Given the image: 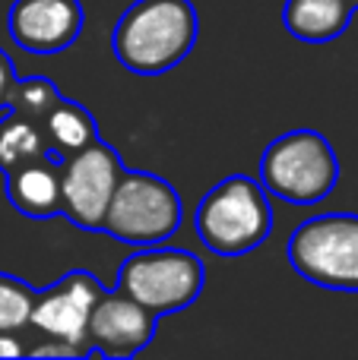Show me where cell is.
<instances>
[{"instance_id": "obj_15", "label": "cell", "mask_w": 358, "mask_h": 360, "mask_svg": "<svg viewBox=\"0 0 358 360\" xmlns=\"http://www.w3.org/2000/svg\"><path fill=\"white\" fill-rule=\"evenodd\" d=\"M57 101H61V89L48 76H25V79H16V86H13L6 111H16L23 117L42 124Z\"/></svg>"}, {"instance_id": "obj_9", "label": "cell", "mask_w": 358, "mask_h": 360, "mask_svg": "<svg viewBox=\"0 0 358 360\" xmlns=\"http://www.w3.org/2000/svg\"><path fill=\"white\" fill-rule=\"evenodd\" d=\"M156 313L114 288V291L101 294L99 304L92 307V316H89L86 326V351L108 360L137 357L140 351L149 348V342L156 338Z\"/></svg>"}, {"instance_id": "obj_1", "label": "cell", "mask_w": 358, "mask_h": 360, "mask_svg": "<svg viewBox=\"0 0 358 360\" xmlns=\"http://www.w3.org/2000/svg\"><path fill=\"white\" fill-rule=\"evenodd\" d=\"M197 32L200 19L190 0H133L114 22L111 48L124 70L162 76L187 60Z\"/></svg>"}, {"instance_id": "obj_6", "label": "cell", "mask_w": 358, "mask_h": 360, "mask_svg": "<svg viewBox=\"0 0 358 360\" xmlns=\"http://www.w3.org/2000/svg\"><path fill=\"white\" fill-rule=\"evenodd\" d=\"M289 262L323 291L358 294V215L330 212L302 221L289 237Z\"/></svg>"}, {"instance_id": "obj_19", "label": "cell", "mask_w": 358, "mask_h": 360, "mask_svg": "<svg viewBox=\"0 0 358 360\" xmlns=\"http://www.w3.org/2000/svg\"><path fill=\"white\" fill-rule=\"evenodd\" d=\"M25 348L10 335V332H0V357H23Z\"/></svg>"}, {"instance_id": "obj_3", "label": "cell", "mask_w": 358, "mask_h": 360, "mask_svg": "<svg viewBox=\"0 0 358 360\" xmlns=\"http://www.w3.org/2000/svg\"><path fill=\"white\" fill-rule=\"evenodd\" d=\"M260 184L270 196L289 205H314L340 184V158L323 133H283L260 158Z\"/></svg>"}, {"instance_id": "obj_16", "label": "cell", "mask_w": 358, "mask_h": 360, "mask_svg": "<svg viewBox=\"0 0 358 360\" xmlns=\"http://www.w3.org/2000/svg\"><path fill=\"white\" fill-rule=\"evenodd\" d=\"M35 307V288L16 275L0 272V332H16L29 326Z\"/></svg>"}, {"instance_id": "obj_4", "label": "cell", "mask_w": 358, "mask_h": 360, "mask_svg": "<svg viewBox=\"0 0 358 360\" xmlns=\"http://www.w3.org/2000/svg\"><path fill=\"white\" fill-rule=\"evenodd\" d=\"M181 218V196L168 180L152 171L124 168L105 209V218H101V231L121 243L152 247L178 234Z\"/></svg>"}, {"instance_id": "obj_12", "label": "cell", "mask_w": 358, "mask_h": 360, "mask_svg": "<svg viewBox=\"0 0 358 360\" xmlns=\"http://www.w3.org/2000/svg\"><path fill=\"white\" fill-rule=\"evenodd\" d=\"M355 6L349 0H285L283 22L292 38L304 44L336 41L349 29Z\"/></svg>"}, {"instance_id": "obj_8", "label": "cell", "mask_w": 358, "mask_h": 360, "mask_svg": "<svg viewBox=\"0 0 358 360\" xmlns=\"http://www.w3.org/2000/svg\"><path fill=\"white\" fill-rule=\"evenodd\" d=\"M105 294V285L86 269H73V272L61 275L54 285L44 291H35V307H32L29 326L44 332L48 338H61L80 348L82 357L86 351V326L92 316V307Z\"/></svg>"}, {"instance_id": "obj_11", "label": "cell", "mask_w": 358, "mask_h": 360, "mask_svg": "<svg viewBox=\"0 0 358 360\" xmlns=\"http://www.w3.org/2000/svg\"><path fill=\"white\" fill-rule=\"evenodd\" d=\"M6 199L10 205L25 218H44L61 215V174L57 165H51L48 158L29 162L23 168L6 174Z\"/></svg>"}, {"instance_id": "obj_5", "label": "cell", "mask_w": 358, "mask_h": 360, "mask_svg": "<svg viewBox=\"0 0 358 360\" xmlns=\"http://www.w3.org/2000/svg\"><path fill=\"white\" fill-rule=\"evenodd\" d=\"M203 281L206 272L197 253L152 243V247H140L121 262L114 288L162 319L187 310L200 297Z\"/></svg>"}, {"instance_id": "obj_13", "label": "cell", "mask_w": 358, "mask_h": 360, "mask_svg": "<svg viewBox=\"0 0 358 360\" xmlns=\"http://www.w3.org/2000/svg\"><path fill=\"white\" fill-rule=\"evenodd\" d=\"M42 133H44V143H48L51 152H57L61 158L76 155L82 152L86 146H92L99 139V124L95 117L89 114V108H82L80 101H70L61 95L51 114L42 120Z\"/></svg>"}, {"instance_id": "obj_17", "label": "cell", "mask_w": 358, "mask_h": 360, "mask_svg": "<svg viewBox=\"0 0 358 360\" xmlns=\"http://www.w3.org/2000/svg\"><path fill=\"white\" fill-rule=\"evenodd\" d=\"M16 70H13V60L10 54H6L4 48H0V111H6V105H10V92L13 86H16Z\"/></svg>"}, {"instance_id": "obj_14", "label": "cell", "mask_w": 358, "mask_h": 360, "mask_svg": "<svg viewBox=\"0 0 358 360\" xmlns=\"http://www.w3.org/2000/svg\"><path fill=\"white\" fill-rule=\"evenodd\" d=\"M44 152H48V143H44L42 124L16 111H6L0 117V171L4 174L29 162H38V158H44Z\"/></svg>"}, {"instance_id": "obj_20", "label": "cell", "mask_w": 358, "mask_h": 360, "mask_svg": "<svg viewBox=\"0 0 358 360\" xmlns=\"http://www.w3.org/2000/svg\"><path fill=\"white\" fill-rule=\"evenodd\" d=\"M349 4H352V6H355V10H358V0H349Z\"/></svg>"}, {"instance_id": "obj_7", "label": "cell", "mask_w": 358, "mask_h": 360, "mask_svg": "<svg viewBox=\"0 0 358 360\" xmlns=\"http://www.w3.org/2000/svg\"><path fill=\"white\" fill-rule=\"evenodd\" d=\"M124 171L118 149L95 139L76 155H67L57 168L61 174V215L82 231H101V218Z\"/></svg>"}, {"instance_id": "obj_2", "label": "cell", "mask_w": 358, "mask_h": 360, "mask_svg": "<svg viewBox=\"0 0 358 360\" xmlns=\"http://www.w3.org/2000/svg\"><path fill=\"white\" fill-rule=\"evenodd\" d=\"M197 237L216 256H245L273 231L270 193L247 174H228L197 205Z\"/></svg>"}, {"instance_id": "obj_18", "label": "cell", "mask_w": 358, "mask_h": 360, "mask_svg": "<svg viewBox=\"0 0 358 360\" xmlns=\"http://www.w3.org/2000/svg\"><path fill=\"white\" fill-rule=\"evenodd\" d=\"M29 354H32V357H82L76 345L61 342V338H51L48 345H38V348H32Z\"/></svg>"}, {"instance_id": "obj_10", "label": "cell", "mask_w": 358, "mask_h": 360, "mask_svg": "<svg viewBox=\"0 0 358 360\" xmlns=\"http://www.w3.org/2000/svg\"><path fill=\"white\" fill-rule=\"evenodd\" d=\"M82 25L80 0H13L6 13L10 38L29 54H61L80 38Z\"/></svg>"}]
</instances>
